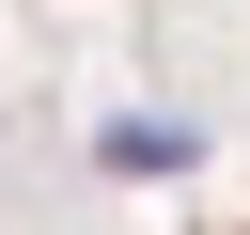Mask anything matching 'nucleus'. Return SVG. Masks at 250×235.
Returning a JSON list of instances; mask_svg holds the SVG:
<instances>
[]
</instances>
